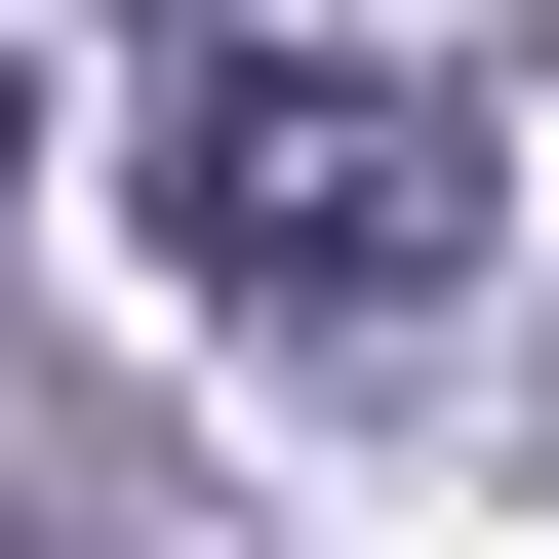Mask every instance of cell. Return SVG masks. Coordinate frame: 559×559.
I'll use <instances>...</instances> for the list:
<instances>
[{"label": "cell", "mask_w": 559, "mask_h": 559, "mask_svg": "<svg viewBox=\"0 0 559 559\" xmlns=\"http://www.w3.org/2000/svg\"><path fill=\"white\" fill-rule=\"evenodd\" d=\"M479 240H520L479 81H360V40H200V81H160V280L280 320V360H400Z\"/></svg>", "instance_id": "1"}, {"label": "cell", "mask_w": 559, "mask_h": 559, "mask_svg": "<svg viewBox=\"0 0 559 559\" xmlns=\"http://www.w3.org/2000/svg\"><path fill=\"white\" fill-rule=\"evenodd\" d=\"M0 160H40V120H0Z\"/></svg>", "instance_id": "2"}]
</instances>
